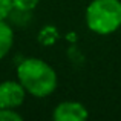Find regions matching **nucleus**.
I'll return each instance as SVG.
<instances>
[{"label": "nucleus", "mask_w": 121, "mask_h": 121, "mask_svg": "<svg viewBox=\"0 0 121 121\" xmlns=\"http://www.w3.org/2000/svg\"><path fill=\"white\" fill-rule=\"evenodd\" d=\"M17 78L28 94L37 98L51 95L57 87V74L40 58H25L17 68Z\"/></svg>", "instance_id": "obj_1"}, {"label": "nucleus", "mask_w": 121, "mask_h": 121, "mask_svg": "<svg viewBox=\"0 0 121 121\" xmlns=\"http://www.w3.org/2000/svg\"><path fill=\"white\" fill-rule=\"evenodd\" d=\"M14 9L12 0H0V20H5Z\"/></svg>", "instance_id": "obj_8"}, {"label": "nucleus", "mask_w": 121, "mask_h": 121, "mask_svg": "<svg viewBox=\"0 0 121 121\" xmlns=\"http://www.w3.org/2000/svg\"><path fill=\"white\" fill-rule=\"evenodd\" d=\"M14 43V31L5 20H0V60L11 51Z\"/></svg>", "instance_id": "obj_5"}, {"label": "nucleus", "mask_w": 121, "mask_h": 121, "mask_svg": "<svg viewBox=\"0 0 121 121\" xmlns=\"http://www.w3.org/2000/svg\"><path fill=\"white\" fill-rule=\"evenodd\" d=\"M26 89L22 86L20 81H3L0 83V107L15 109L25 101Z\"/></svg>", "instance_id": "obj_3"}, {"label": "nucleus", "mask_w": 121, "mask_h": 121, "mask_svg": "<svg viewBox=\"0 0 121 121\" xmlns=\"http://www.w3.org/2000/svg\"><path fill=\"white\" fill-rule=\"evenodd\" d=\"M86 23L91 31L101 35L115 32L121 26V2L94 0L86 9Z\"/></svg>", "instance_id": "obj_2"}, {"label": "nucleus", "mask_w": 121, "mask_h": 121, "mask_svg": "<svg viewBox=\"0 0 121 121\" xmlns=\"http://www.w3.org/2000/svg\"><path fill=\"white\" fill-rule=\"evenodd\" d=\"M87 115V109L81 103H75V101L60 103L54 109V120L55 121H84Z\"/></svg>", "instance_id": "obj_4"}, {"label": "nucleus", "mask_w": 121, "mask_h": 121, "mask_svg": "<svg viewBox=\"0 0 121 121\" xmlns=\"http://www.w3.org/2000/svg\"><path fill=\"white\" fill-rule=\"evenodd\" d=\"M40 0H12L14 9L17 11H31L39 5Z\"/></svg>", "instance_id": "obj_6"}, {"label": "nucleus", "mask_w": 121, "mask_h": 121, "mask_svg": "<svg viewBox=\"0 0 121 121\" xmlns=\"http://www.w3.org/2000/svg\"><path fill=\"white\" fill-rule=\"evenodd\" d=\"M0 121H22V115H18L14 109L0 107Z\"/></svg>", "instance_id": "obj_7"}]
</instances>
